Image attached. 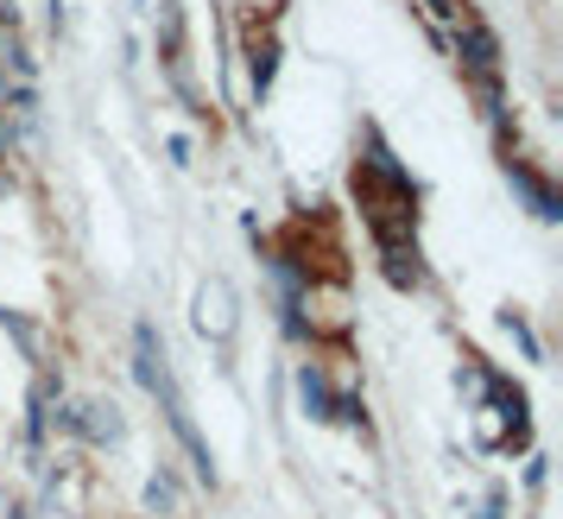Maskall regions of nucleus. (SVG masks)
Listing matches in <instances>:
<instances>
[{
    "label": "nucleus",
    "mask_w": 563,
    "mask_h": 519,
    "mask_svg": "<svg viewBox=\"0 0 563 519\" xmlns=\"http://www.w3.org/2000/svg\"><path fill=\"white\" fill-rule=\"evenodd\" d=\"M456 52H462V64H468L475 77H494V64H500V45H494V32L475 26V20H462V26H456Z\"/></svg>",
    "instance_id": "f257e3e1"
},
{
    "label": "nucleus",
    "mask_w": 563,
    "mask_h": 519,
    "mask_svg": "<svg viewBox=\"0 0 563 519\" xmlns=\"http://www.w3.org/2000/svg\"><path fill=\"white\" fill-rule=\"evenodd\" d=\"M197 323H203V336H229L234 330V291L222 286V279H216V286H203V311H197Z\"/></svg>",
    "instance_id": "f03ea898"
},
{
    "label": "nucleus",
    "mask_w": 563,
    "mask_h": 519,
    "mask_svg": "<svg viewBox=\"0 0 563 519\" xmlns=\"http://www.w3.org/2000/svg\"><path fill=\"white\" fill-rule=\"evenodd\" d=\"M386 279L393 286H424V266H418V241H380Z\"/></svg>",
    "instance_id": "7ed1b4c3"
},
{
    "label": "nucleus",
    "mask_w": 563,
    "mask_h": 519,
    "mask_svg": "<svg viewBox=\"0 0 563 519\" xmlns=\"http://www.w3.org/2000/svg\"><path fill=\"white\" fill-rule=\"evenodd\" d=\"M77 431L89 443H121V418H114V406H82L77 412Z\"/></svg>",
    "instance_id": "20e7f679"
},
{
    "label": "nucleus",
    "mask_w": 563,
    "mask_h": 519,
    "mask_svg": "<svg viewBox=\"0 0 563 519\" xmlns=\"http://www.w3.org/2000/svg\"><path fill=\"white\" fill-rule=\"evenodd\" d=\"M298 393H305L310 418H335L330 412V387H323V374H317V367H305V374H298Z\"/></svg>",
    "instance_id": "39448f33"
},
{
    "label": "nucleus",
    "mask_w": 563,
    "mask_h": 519,
    "mask_svg": "<svg viewBox=\"0 0 563 519\" xmlns=\"http://www.w3.org/2000/svg\"><path fill=\"white\" fill-rule=\"evenodd\" d=\"M146 500H153V507H165V514H172V507H178V488H172V475H153V488H146Z\"/></svg>",
    "instance_id": "423d86ee"
},
{
    "label": "nucleus",
    "mask_w": 563,
    "mask_h": 519,
    "mask_svg": "<svg viewBox=\"0 0 563 519\" xmlns=\"http://www.w3.org/2000/svg\"><path fill=\"white\" fill-rule=\"evenodd\" d=\"M13 153V128H7V121H0V158Z\"/></svg>",
    "instance_id": "0eeeda50"
}]
</instances>
